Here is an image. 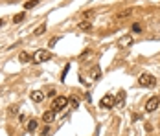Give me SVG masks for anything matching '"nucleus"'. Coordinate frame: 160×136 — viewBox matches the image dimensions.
<instances>
[{
	"instance_id": "1",
	"label": "nucleus",
	"mask_w": 160,
	"mask_h": 136,
	"mask_svg": "<svg viewBox=\"0 0 160 136\" xmlns=\"http://www.w3.org/2000/svg\"><path fill=\"white\" fill-rule=\"evenodd\" d=\"M138 83H140L142 87H145V88H153V87L157 85V79L151 76V74H142L140 79H138Z\"/></svg>"
},
{
	"instance_id": "2",
	"label": "nucleus",
	"mask_w": 160,
	"mask_h": 136,
	"mask_svg": "<svg viewBox=\"0 0 160 136\" xmlns=\"http://www.w3.org/2000/svg\"><path fill=\"white\" fill-rule=\"evenodd\" d=\"M33 59H35V63H46V61L52 59V53H50L48 50H37L35 55H33Z\"/></svg>"
},
{
	"instance_id": "3",
	"label": "nucleus",
	"mask_w": 160,
	"mask_h": 136,
	"mask_svg": "<svg viewBox=\"0 0 160 136\" xmlns=\"http://www.w3.org/2000/svg\"><path fill=\"white\" fill-rule=\"evenodd\" d=\"M66 105H68V99H66L64 96H57V98L53 99V103H52V110H55V112H57V110H63Z\"/></svg>"
},
{
	"instance_id": "4",
	"label": "nucleus",
	"mask_w": 160,
	"mask_h": 136,
	"mask_svg": "<svg viewBox=\"0 0 160 136\" xmlns=\"http://www.w3.org/2000/svg\"><path fill=\"white\" fill-rule=\"evenodd\" d=\"M99 105L103 107V108H111V107L116 105V98H114L112 94H107V96H103V98H101Z\"/></svg>"
},
{
	"instance_id": "5",
	"label": "nucleus",
	"mask_w": 160,
	"mask_h": 136,
	"mask_svg": "<svg viewBox=\"0 0 160 136\" xmlns=\"http://www.w3.org/2000/svg\"><path fill=\"white\" fill-rule=\"evenodd\" d=\"M160 105V98H157V96H153L147 103H145V110L147 112H155L157 110V107Z\"/></svg>"
},
{
	"instance_id": "6",
	"label": "nucleus",
	"mask_w": 160,
	"mask_h": 136,
	"mask_svg": "<svg viewBox=\"0 0 160 136\" xmlns=\"http://www.w3.org/2000/svg\"><path fill=\"white\" fill-rule=\"evenodd\" d=\"M132 43H134V39L131 35H123V37L118 39V48H129Z\"/></svg>"
},
{
	"instance_id": "7",
	"label": "nucleus",
	"mask_w": 160,
	"mask_h": 136,
	"mask_svg": "<svg viewBox=\"0 0 160 136\" xmlns=\"http://www.w3.org/2000/svg\"><path fill=\"white\" fill-rule=\"evenodd\" d=\"M30 98H32L33 103H41V101L44 99V94H42L41 90H33L32 94H30Z\"/></svg>"
},
{
	"instance_id": "8",
	"label": "nucleus",
	"mask_w": 160,
	"mask_h": 136,
	"mask_svg": "<svg viewBox=\"0 0 160 136\" xmlns=\"http://www.w3.org/2000/svg\"><path fill=\"white\" fill-rule=\"evenodd\" d=\"M53 118H55V110H46V112L42 114V121H46V123L53 121Z\"/></svg>"
},
{
	"instance_id": "9",
	"label": "nucleus",
	"mask_w": 160,
	"mask_h": 136,
	"mask_svg": "<svg viewBox=\"0 0 160 136\" xmlns=\"http://www.w3.org/2000/svg\"><path fill=\"white\" fill-rule=\"evenodd\" d=\"M18 61H20L22 64H26V63H30V61H32V55H30L28 52H22V53L18 55Z\"/></svg>"
},
{
	"instance_id": "10",
	"label": "nucleus",
	"mask_w": 160,
	"mask_h": 136,
	"mask_svg": "<svg viewBox=\"0 0 160 136\" xmlns=\"http://www.w3.org/2000/svg\"><path fill=\"white\" fill-rule=\"evenodd\" d=\"M37 4H39V0H28V2L24 4V9H26V11H28V9H33Z\"/></svg>"
},
{
	"instance_id": "11",
	"label": "nucleus",
	"mask_w": 160,
	"mask_h": 136,
	"mask_svg": "<svg viewBox=\"0 0 160 136\" xmlns=\"http://www.w3.org/2000/svg\"><path fill=\"white\" fill-rule=\"evenodd\" d=\"M90 76L94 77V79H99V77H101V70H99L98 66H94V68H92V72H90Z\"/></svg>"
},
{
	"instance_id": "12",
	"label": "nucleus",
	"mask_w": 160,
	"mask_h": 136,
	"mask_svg": "<svg viewBox=\"0 0 160 136\" xmlns=\"http://www.w3.org/2000/svg\"><path fill=\"white\" fill-rule=\"evenodd\" d=\"M79 28H81V30H90V28H92V24H90L88 20H83V22L79 24Z\"/></svg>"
},
{
	"instance_id": "13",
	"label": "nucleus",
	"mask_w": 160,
	"mask_h": 136,
	"mask_svg": "<svg viewBox=\"0 0 160 136\" xmlns=\"http://www.w3.org/2000/svg\"><path fill=\"white\" fill-rule=\"evenodd\" d=\"M22 20H24V13H18V15H15V17H13V22H15V24H18V22H22Z\"/></svg>"
},
{
	"instance_id": "14",
	"label": "nucleus",
	"mask_w": 160,
	"mask_h": 136,
	"mask_svg": "<svg viewBox=\"0 0 160 136\" xmlns=\"http://www.w3.org/2000/svg\"><path fill=\"white\" fill-rule=\"evenodd\" d=\"M44 31H46V26H44V24H42V26H39V28H37V30H35V35H42V33H44Z\"/></svg>"
},
{
	"instance_id": "15",
	"label": "nucleus",
	"mask_w": 160,
	"mask_h": 136,
	"mask_svg": "<svg viewBox=\"0 0 160 136\" xmlns=\"http://www.w3.org/2000/svg\"><path fill=\"white\" fill-rule=\"evenodd\" d=\"M35 129H37V121L32 120L30 123H28V131H35Z\"/></svg>"
},
{
	"instance_id": "16",
	"label": "nucleus",
	"mask_w": 160,
	"mask_h": 136,
	"mask_svg": "<svg viewBox=\"0 0 160 136\" xmlns=\"http://www.w3.org/2000/svg\"><path fill=\"white\" fill-rule=\"evenodd\" d=\"M129 15H131V9H125V11H122L116 18H125V17H129Z\"/></svg>"
},
{
	"instance_id": "17",
	"label": "nucleus",
	"mask_w": 160,
	"mask_h": 136,
	"mask_svg": "<svg viewBox=\"0 0 160 136\" xmlns=\"http://www.w3.org/2000/svg\"><path fill=\"white\" fill-rule=\"evenodd\" d=\"M70 105H72V108H78V99L72 98V99H70Z\"/></svg>"
},
{
	"instance_id": "18",
	"label": "nucleus",
	"mask_w": 160,
	"mask_h": 136,
	"mask_svg": "<svg viewBox=\"0 0 160 136\" xmlns=\"http://www.w3.org/2000/svg\"><path fill=\"white\" fill-rule=\"evenodd\" d=\"M140 30H142V28H140V24H132V31H136V33H138Z\"/></svg>"
},
{
	"instance_id": "19",
	"label": "nucleus",
	"mask_w": 160,
	"mask_h": 136,
	"mask_svg": "<svg viewBox=\"0 0 160 136\" xmlns=\"http://www.w3.org/2000/svg\"><path fill=\"white\" fill-rule=\"evenodd\" d=\"M2 26H4V20H0V28H2Z\"/></svg>"
}]
</instances>
